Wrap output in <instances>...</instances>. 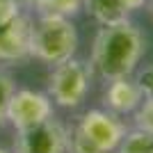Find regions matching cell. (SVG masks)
I'll return each instance as SVG.
<instances>
[{
	"instance_id": "cell-16",
	"label": "cell",
	"mask_w": 153,
	"mask_h": 153,
	"mask_svg": "<svg viewBox=\"0 0 153 153\" xmlns=\"http://www.w3.org/2000/svg\"><path fill=\"white\" fill-rule=\"evenodd\" d=\"M25 9V0H0V16Z\"/></svg>"
},
{
	"instance_id": "cell-9",
	"label": "cell",
	"mask_w": 153,
	"mask_h": 153,
	"mask_svg": "<svg viewBox=\"0 0 153 153\" xmlns=\"http://www.w3.org/2000/svg\"><path fill=\"white\" fill-rule=\"evenodd\" d=\"M82 12H87L98 25H112L128 19L121 0H82Z\"/></svg>"
},
{
	"instance_id": "cell-18",
	"label": "cell",
	"mask_w": 153,
	"mask_h": 153,
	"mask_svg": "<svg viewBox=\"0 0 153 153\" xmlns=\"http://www.w3.org/2000/svg\"><path fill=\"white\" fill-rule=\"evenodd\" d=\"M146 5H149V9H151V14H153V0H149Z\"/></svg>"
},
{
	"instance_id": "cell-3",
	"label": "cell",
	"mask_w": 153,
	"mask_h": 153,
	"mask_svg": "<svg viewBox=\"0 0 153 153\" xmlns=\"http://www.w3.org/2000/svg\"><path fill=\"white\" fill-rule=\"evenodd\" d=\"M91 73L89 64L78 57H69L59 64H53V71L48 76V91L53 105L64 110L80 108L91 89Z\"/></svg>"
},
{
	"instance_id": "cell-14",
	"label": "cell",
	"mask_w": 153,
	"mask_h": 153,
	"mask_svg": "<svg viewBox=\"0 0 153 153\" xmlns=\"http://www.w3.org/2000/svg\"><path fill=\"white\" fill-rule=\"evenodd\" d=\"M16 85H14L12 76L0 71V126L7 123V105H9V98H12Z\"/></svg>"
},
{
	"instance_id": "cell-4",
	"label": "cell",
	"mask_w": 153,
	"mask_h": 153,
	"mask_svg": "<svg viewBox=\"0 0 153 153\" xmlns=\"http://www.w3.org/2000/svg\"><path fill=\"white\" fill-rule=\"evenodd\" d=\"M32 14L27 9L0 16V64H21L30 59Z\"/></svg>"
},
{
	"instance_id": "cell-17",
	"label": "cell",
	"mask_w": 153,
	"mask_h": 153,
	"mask_svg": "<svg viewBox=\"0 0 153 153\" xmlns=\"http://www.w3.org/2000/svg\"><path fill=\"white\" fill-rule=\"evenodd\" d=\"M146 2H149V0H121L123 9H126L128 14H130V12H137V9H142Z\"/></svg>"
},
{
	"instance_id": "cell-6",
	"label": "cell",
	"mask_w": 153,
	"mask_h": 153,
	"mask_svg": "<svg viewBox=\"0 0 153 153\" xmlns=\"http://www.w3.org/2000/svg\"><path fill=\"white\" fill-rule=\"evenodd\" d=\"M69 128L55 117L32 128L16 130L14 153H66Z\"/></svg>"
},
{
	"instance_id": "cell-15",
	"label": "cell",
	"mask_w": 153,
	"mask_h": 153,
	"mask_svg": "<svg viewBox=\"0 0 153 153\" xmlns=\"http://www.w3.org/2000/svg\"><path fill=\"white\" fill-rule=\"evenodd\" d=\"M137 87L142 89L144 96H153V64H146L144 69H137L133 73Z\"/></svg>"
},
{
	"instance_id": "cell-7",
	"label": "cell",
	"mask_w": 153,
	"mask_h": 153,
	"mask_svg": "<svg viewBox=\"0 0 153 153\" xmlns=\"http://www.w3.org/2000/svg\"><path fill=\"white\" fill-rule=\"evenodd\" d=\"M80 130H82L85 137H89L96 146L101 149L103 153H114L119 142L123 140L126 135V123L121 121V117L110 112V110H87L76 123Z\"/></svg>"
},
{
	"instance_id": "cell-1",
	"label": "cell",
	"mask_w": 153,
	"mask_h": 153,
	"mask_svg": "<svg viewBox=\"0 0 153 153\" xmlns=\"http://www.w3.org/2000/svg\"><path fill=\"white\" fill-rule=\"evenodd\" d=\"M146 53L144 32L130 19H123L112 25H101L91 41L89 69L103 80L133 76L140 69V62Z\"/></svg>"
},
{
	"instance_id": "cell-19",
	"label": "cell",
	"mask_w": 153,
	"mask_h": 153,
	"mask_svg": "<svg viewBox=\"0 0 153 153\" xmlns=\"http://www.w3.org/2000/svg\"><path fill=\"white\" fill-rule=\"evenodd\" d=\"M0 153H9V151H7V149H0Z\"/></svg>"
},
{
	"instance_id": "cell-13",
	"label": "cell",
	"mask_w": 153,
	"mask_h": 153,
	"mask_svg": "<svg viewBox=\"0 0 153 153\" xmlns=\"http://www.w3.org/2000/svg\"><path fill=\"white\" fill-rule=\"evenodd\" d=\"M133 121H135V128L153 133V96H144L140 108L133 112Z\"/></svg>"
},
{
	"instance_id": "cell-2",
	"label": "cell",
	"mask_w": 153,
	"mask_h": 153,
	"mask_svg": "<svg viewBox=\"0 0 153 153\" xmlns=\"http://www.w3.org/2000/svg\"><path fill=\"white\" fill-rule=\"evenodd\" d=\"M78 27L73 19L59 14H34L32 16V39H30V57L44 64H59L69 57H76Z\"/></svg>"
},
{
	"instance_id": "cell-11",
	"label": "cell",
	"mask_w": 153,
	"mask_h": 153,
	"mask_svg": "<svg viewBox=\"0 0 153 153\" xmlns=\"http://www.w3.org/2000/svg\"><path fill=\"white\" fill-rule=\"evenodd\" d=\"M114 153H153V133H146L142 128L126 130Z\"/></svg>"
},
{
	"instance_id": "cell-12",
	"label": "cell",
	"mask_w": 153,
	"mask_h": 153,
	"mask_svg": "<svg viewBox=\"0 0 153 153\" xmlns=\"http://www.w3.org/2000/svg\"><path fill=\"white\" fill-rule=\"evenodd\" d=\"M66 153H103L89 137H85L78 126L69 128V140H66Z\"/></svg>"
},
{
	"instance_id": "cell-8",
	"label": "cell",
	"mask_w": 153,
	"mask_h": 153,
	"mask_svg": "<svg viewBox=\"0 0 153 153\" xmlns=\"http://www.w3.org/2000/svg\"><path fill=\"white\" fill-rule=\"evenodd\" d=\"M142 101H144V94H142V89L137 87L133 76L108 80V87L103 91L105 110H110V112H114V114H119V117L133 114L135 110L140 108Z\"/></svg>"
},
{
	"instance_id": "cell-10",
	"label": "cell",
	"mask_w": 153,
	"mask_h": 153,
	"mask_svg": "<svg viewBox=\"0 0 153 153\" xmlns=\"http://www.w3.org/2000/svg\"><path fill=\"white\" fill-rule=\"evenodd\" d=\"M25 9L32 14H59L73 19L82 12V0H25Z\"/></svg>"
},
{
	"instance_id": "cell-5",
	"label": "cell",
	"mask_w": 153,
	"mask_h": 153,
	"mask_svg": "<svg viewBox=\"0 0 153 153\" xmlns=\"http://www.w3.org/2000/svg\"><path fill=\"white\" fill-rule=\"evenodd\" d=\"M55 117V105L46 91L37 89H14L7 105V123L14 130L32 128Z\"/></svg>"
}]
</instances>
